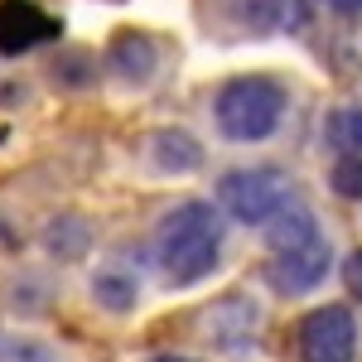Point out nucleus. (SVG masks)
Listing matches in <instances>:
<instances>
[{"mask_svg": "<svg viewBox=\"0 0 362 362\" xmlns=\"http://www.w3.org/2000/svg\"><path fill=\"white\" fill-rule=\"evenodd\" d=\"M261 329V305L247 295H223L218 305H208L203 314V334L213 338L223 353H247Z\"/></svg>", "mask_w": 362, "mask_h": 362, "instance_id": "423d86ee", "label": "nucleus"}, {"mask_svg": "<svg viewBox=\"0 0 362 362\" xmlns=\"http://www.w3.org/2000/svg\"><path fill=\"white\" fill-rule=\"evenodd\" d=\"M54 305V285L39 276H20L15 285H10V309L15 314H25V319H34V314H44V309Z\"/></svg>", "mask_w": 362, "mask_h": 362, "instance_id": "2eb2a0df", "label": "nucleus"}, {"mask_svg": "<svg viewBox=\"0 0 362 362\" xmlns=\"http://www.w3.org/2000/svg\"><path fill=\"white\" fill-rule=\"evenodd\" d=\"M329 189L348 203H362V155H338L329 165Z\"/></svg>", "mask_w": 362, "mask_h": 362, "instance_id": "dca6fc26", "label": "nucleus"}, {"mask_svg": "<svg viewBox=\"0 0 362 362\" xmlns=\"http://www.w3.org/2000/svg\"><path fill=\"white\" fill-rule=\"evenodd\" d=\"M155 362H194V358H155Z\"/></svg>", "mask_w": 362, "mask_h": 362, "instance_id": "4be33fe9", "label": "nucleus"}, {"mask_svg": "<svg viewBox=\"0 0 362 362\" xmlns=\"http://www.w3.org/2000/svg\"><path fill=\"white\" fill-rule=\"evenodd\" d=\"M290 203H295V189H290V179L271 165L227 169L223 179H218V208L242 227H266L271 218H280Z\"/></svg>", "mask_w": 362, "mask_h": 362, "instance_id": "7ed1b4c3", "label": "nucleus"}, {"mask_svg": "<svg viewBox=\"0 0 362 362\" xmlns=\"http://www.w3.org/2000/svg\"><path fill=\"white\" fill-rule=\"evenodd\" d=\"M324 140L338 155H362V107H334L324 116Z\"/></svg>", "mask_w": 362, "mask_h": 362, "instance_id": "4468645a", "label": "nucleus"}, {"mask_svg": "<svg viewBox=\"0 0 362 362\" xmlns=\"http://www.w3.org/2000/svg\"><path fill=\"white\" fill-rule=\"evenodd\" d=\"M324 5H329L334 15H343V20H358L362 15V0H324Z\"/></svg>", "mask_w": 362, "mask_h": 362, "instance_id": "412c9836", "label": "nucleus"}, {"mask_svg": "<svg viewBox=\"0 0 362 362\" xmlns=\"http://www.w3.org/2000/svg\"><path fill=\"white\" fill-rule=\"evenodd\" d=\"M92 242H97V227L83 213H58L39 232V247L49 251L54 261H83L87 251H92Z\"/></svg>", "mask_w": 362, "mask_h": 362, "instance_id": "1a4fd4ad", "label": "nucleus"}, {"mask_svg": "<svg viewBox=\"0 0 362 362\" xmlns=\"http://www.w3.org/2000/svg\"><path fill=\"white\" fill-rule=\"evenodd\" d=\"M54 34H58V25L44 20L34 5H15V0L0 5V54H25L39 39H54Z\"/></svg>", "mask_w": 362, "mask_h": 362, "instance_id": "9d476101", "label": "nucleus"}, {"mask_svg": "<svg viewBox=\"0 0 362 362\" xmlns=\"http://www.w3.org/2000/svg\"><path fill=\"white\" fill-rule=\"evenodd\" d=\"M334 271V247H329V237L319 232L314 242L305 247H290V251H271V261H266V285L285 295V300H300L309 290H319L324 280Z\"/></svg>", "mask_w": 362, "mask_h": 362, "instance_id": "39448f33", "label": "nucleus"}, {"mask_svg": "<svg viewBox=\"0 0 362 362\" xmlns=\"http://www.w3.org/2000/svg\"><path fill=\"white\" fill-rule=\"evenodd\" d=\"M338 276H343V290H348L353 300H362V247L343 256V271H338Z\"/></svg>", "mask_w": 362, "mask_h": 362, "instance_id": "6ab92c4d", "label": "nucleus"}, {"mask_svg": "<svg viewBox=\"0 0 362 362\" xmlns=\"http://www.w3.org/2000/svg\"><path fill=\"white\" fill-rule=\"evenodd\" d=\"M0 362H58V353L44 338H5L0 343Z\"/></svg>", "mask_w": 362, "mask_h": 362, "instance_id": "a211bd4d", "label": "nucleus"}, {"mask_svg": "<svg viewBox=\"0 0 362 362\" xmlns=\"http://www.w3.org/2000/svg\"><path fill=\"white\" fill-rule=\"evenodd\" d=\"M92 78H97V63H92V54H58V58H54V83H58V87L83 92V87H92Z\"/></svg>", "mask_w": 362, "mask_h": 362, "instance_id": "f3484780", "label": "nucleus"}, {"mask_svg": "<svg viewBox=\"0 0 362 362\" xmlns=\"http://www.w3.org/2000/svg\"><path fill=\"white\" fill-rule=\"evenodd\" d=\"M0 343H5V338H0Z\"/></svg>", "mask_w": 362, "mask_h": 362, "instance_id": "5701e85b", "label": "nucleus"}, {"mask_svg": "<svg viewBox=\"0 0 362 362\" xmlns=\"http://www.w3.org/2000/svg\"><path fill=\"white\" fill-rule=\"evenodd\" d=\"M145 160H150L155 174H194V169H203V145H198L189 131L165 126V131H155V136H150Z\"/></svg>", "mask_w": 362, "mask_h": 362, "instance_id": "6e6552de", "label": "nucleus"}, {"mask_svg": "<svg viewBox=\"0 0 362 362\" xmlns=\"http://www.w3.org/2000/svg\"><path fill=\"white\" fill-rule=\"evenodd\" d=\"M218 5H223L227 20L242 34H251V39L285 29L290 25V10H295V0H218Z\"/></svg>", "mask_w": 362, "mask_h": 362, "instance_id": "9b49d317", "label": "nucleus"}, {"mask_svg": "<svg viewBox=\"0 0 362 362\" xmlns=\"http://www.w3.org/2000/svg\"><path fill=\"white\" fill-rule=\"evenodd\" d=\"M25 83H0V107H15V102H25Z\"/></svg>", "mask_w": 362, "mask_h": 362, "instance_id": "aec40b11", "label": "nucleus"}, {"mask_svg": "<svg viewBox=\"0 0 362 362\" xmlns=\"http://www.w3.org/2000/svg\"><path fill=\"white\" fill-rule=\"evenodd\" d=\"M155 261L174 290L208 280L223 261V213L203 198H189L165 213L155 227Z\"/></svg>", "mask_w": 362, "mask_h": 362, "instance_id": "f257e3e1", "label": "nucleus"}, {"mask_svg": "<svg viewBox=\"0 0 362 362\" xmlns=\"http://www.w3.org/2000/svg\"><path fill=\"white\" fill-rule=\"evenodd\" d=\"M300 362H353L358 358V319L348 305H319L309 309L295 329Z\"/></svg>", "mask_w": 362, "mask_h": 362, "instance_id": "20e7f679", "label": "nucleus"}, {"mask_svg": "<svg viewBox=\"0 0 362 362\" xmlns=\"http://www.w3.org/2000/svg\"><path fill=\"white\" fill-rule=\"evenodd\" d=\"M155 68H160V49H155L150 34L121 29L112 39V49H107V73H112L121 87H145L155 78Z\"/></svg>", "mask_w": 362, "mask_h": 362, "instance_id": "0eeeda50", "label": "nucleus"}, {"mask_svg": "<svg viewBox=\"0 0 362 362\" xmlns=\"http://www.w3.org/2000/svg\"><path fill=\"white\" fill-rule=\"evenodd\" d=\"M92 300L107 314H131L140 305V280L131 271H121V266H107V271L92 276Z\"/></svg>", "mask_w": 362, "mask_h": 362, "instance_id": "f8f14e48", "label": "nucleus"}, {"mask_svg": "<svg viewBox=\"0 0 362 362\" xmlns=\"http://www.w3.org/2000/svg\"><path fill=\"white\" fill-rule=\"evenodd\" d=\"M314 237H319V218H314L309 208H300V203H290L280 218L266 223V247H271V251L305 247V242H314Z\"/></svg>", "mask_w": 362, "mask_h": 362, "instance_id": "ddd939ff", "label": "nucleus"}, {"mask_svg": "<svg viewBox=\"0 0 362 362\" xmlns=\"http://www.w3.org/2000/svg\"><path fill=\"white\" fill-rule=\"evenodd\" d=\"M285 107H290V92L271 73H242L218 87L213 121H218V136L232 145H261L280 131Z\"/></svg>", "mask_w": 362, "mask_h": 362, "instance_id": "f03ea898", "label": "nucleus"}]
</instances>
